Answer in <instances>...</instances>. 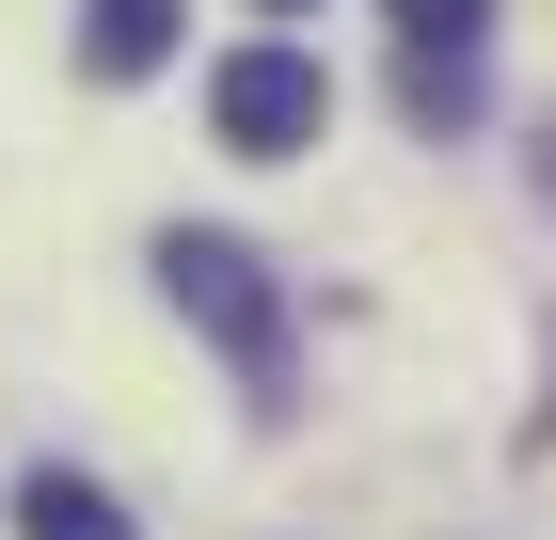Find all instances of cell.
Segmentation results:
<instances>
[{"label":"cell","instance_id":"277c9868","mask_svg":"<svg viewBox=\"0 0 556 540\" xmlns=\"http://www.w3.org/2000/svg\"><path fill=\"white\" fill-rule=\"evenodd\" d=\"M16 540H143L128 508L96 493V477H64V461H33V477H16Z\"/></svg>","mask_w":556,"mask_h":540},{"label":"cell","instance_id":"52a82bcc","mask_svg":"<svg viewBox=\"0 0 556 540\" xmlns=\"http://www.w3.org/2000/svg\"><path fill=\"white\" fill-rule=\"evenodd\" d=\"M255 16H318V0H255Z\"/></svg>","mask_w":556,"mask_h":540},{"label":"cell","instance_id":"6da1fadb","mask_svg":"<svg viewBox=\"0 0 556 540\" xmlns=\"http://www.w3.org/2000/svg\"><path fill=\"white\" fill-rule=\"evenodd\" d=\"M160 287H175V318H207L223 350H239V381H255V398H287V287H270L255 239L175 223V239H160Z\"/></svg>","mask_w":556,"mask_h":540},{"label":"cell","instance_id":"3957f363","mask_svg":"<svg viewBox=\"0 0 556 540\" xmlns=\"http://www.w3.org/2000/svg\"><path fill=\"white\" fill-rule=\"evenodd\" d=\"M175 33H191V0H80V64H96V80L175 64Z\"/></svg>","mask_w":556,"mask_h":540},{"label":"cell","instance_id":"5b68a950","mask_svg":"<svg viewBox=\"0 0 556 540\" xmlns=\"http://www.w3.org/2000/svg\"><path fill=\"white\" fill-rule=\"evenodd\" d=\"M397 48H429V64H477V33H493V0H382Z\"/></svg>","mask_w":556,"mask_h":540},{"label":"cell","instance_id":"7a4b0ae2","mask_svg":"<svg viewBox=\"0 0 556 540\" xmlns=\"http://www.w3.org/2000/svg\"><path fill=\"white\" fill-rule=\"evenodd\" d=\"M207 127L239 143V160H302V143L334 127V80H318L302 48H239V64L207 80Z\"/></svg>","mask_w":556,"mask_h":540},{"label":"cell","instance_id":"8992f818","mask_svg":"<svg viewBox=\"0 0 556 540\" xmlns=\"http://www.w3.org/2000/svg\"><path fill=\"white\" fill-rule=\"evenodd\" d=\"M397 112L414 127H477V64H429L414 48V64H397Z\"/></svg>","mask_w":556,"mask_h":540}]
</instances>
